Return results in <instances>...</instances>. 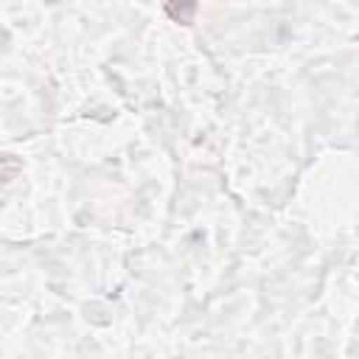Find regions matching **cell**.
Masks as SVG:
<instances>
[{"mask_svg": "<svg viewBox=\"0 0 359 359\" xmlns=\"http://www.w3.org/2000/svg\"><path fill=\"white\" fill-rule=\"evenodd\" d=\"M196 8H199L196 0H168V3H165V14H168L174 22H180V25H191Z\"/></svg>", "mask_w": 359, "mask_h": 359, "instance_id": "cell-1", "label": "cell"}]
</instances>
